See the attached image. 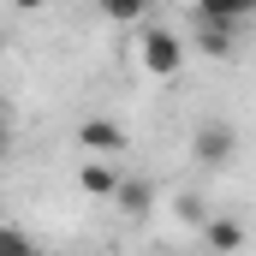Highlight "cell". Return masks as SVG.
<instances>
[{
    "label": "cell",
    "mask_w": 256,
    "mask_h": 256,
    "mask_svg": "<svg viewBox=\"0 0 256 256\" xmlns=\"http://www.w3.org/2000/svg\"><path fill=\"white\" fill-rule=\"evenodd\" d=\"M137 54H143V72H149V78H173V72L185 66V42H179L173 30H161V24H143Z\"/></svg>",
    "instance_id": "6da1fadb"
},
{
    "label": "cell",
    "mask_w": 256,
    "mask_h": 256,
    "mask_svg": "<svg viewBox=\"0 0 256 256\" xmlns=\"http://www.w3.org/2000/svg\"><path fill=\"white\" fill-rule=\"evenodd\" d=\"M191 155H196V167H226L232 155H238V131L226 126V120H208V126H196V137H191Z\"/></svg>",
    "instance_id": "7a4b0ae2"
},
{
    "label": "cell",
    "mask_w": 256,
    "mask_h": 256,
    "mask_svg": "<svg viewBox=\"0 0 256 256\" xmlns=\"http://www.w3.org/2000/svg\"><path fill=\"white\" fill-rule=\"evenodd\" d=\"M78 143H84L90 155H120L131 137H126L120 126H114V120H84V126H78Z\"/></svg>",
    "instance_id": "3957f363"
},
{
    "label": "cell",
    "mask_w": 256,
    "mask_h": 256,
    "mask_svg": "<svg viewBox=\"0 0 256 256\" xmlns=\"http://www.w3.org/2000/svg\"><path fill=\"white\" fill-rule=\"evenodd\" d=\"M202 244H208L214 256H232V250H244V226L226 220V214H214V220L202 226Z\"/></svg>",
    "instance_id": "277c9868"
},
{
    "label": "cell",
    "mask_w": 256,
    "mask_h": 256,
    "mask_svg": "<svg viewBox=\"0 0 256 256\" xmlns=\"http://www.w3.org/2000/svg\"><path fill=\"white\" fill-rule=\"evenodd\" d=\"M232 42H238V24H196V48H202L208 60H226Z\"/></svg>",
    "instance_id": "5b68a950"
},
{
    "label": "cell",
    "mask_w": 256,
    "mask_h": 256,
    "mask_svg": "<svg viewBox=\"0 0 256 256\" xmlns=\"http://www.w3.org/2000/svg\"><path fill=\"white\" fill-rule=\"evenodd\" d=\"M250 18V0H202L196 6V24H244Z\"/></svg>",
    "instance_id": "8992f818"
},
{
    "label": "cell",
    "mask_w": 256,
    "mask_h": 256,
    "mask_svg": "<svg viewBox=\"0 0 256 256\" xmlns=\"http://www.w3.org/2000/svg\"><path fill=\"white\" fill-rule=\"evenodd\" d=\"M78 185H84L90 196H120V185H126V179H120V173H114L108 161H90V167L78 173Z\"/></svg>",
    "instance_id": "52a82bcc"
},
{
    "label": "cell",
    "mask_w": 256,
    "mask_h": 256,
    "mask_svg": "<svg viewBox=\"0 0 256 256\" xmlns=\"http://www.w3.org/2000/svg\"><path fill=\"white\" fill-rule=\"evenodd\" d=\"M120 208H126V214H149V208H155V185H149V179H126V185H120Z\"/></svg>",
    "instance_id": "ba28073f"
},
{
    "label": "cell",
    "mask_w": 256,
    "mask_h": 256,
    "mask_svg": "<svg viewBox=\"0 0 256 256\" xmlns=\"http://www.w3.org/2000/svg\"><path fill=\"white\" fill-rule=\"evenodd\" d=\"M173 208H179V220H185V226H196V232L214 220V214H208V202H202L196 191H179V202H173Z\"/></svg>",
    "instance_id": "9c48e42d"
},
{
    "label": "cell",
    "mask_w": 256,
    "mask_h": 256,
    "mask_svg": "<svg viewBox=\"0 0 256 256\" xmlns=\"http://www.w3.org/2000/svg\"><path fill=\"white\" fill-rule=\"evenodd\" d=\"M0 256H36V238H30L24 226H6V232H0Z\"/></svg>",
    "instance_id": "30bf717a"
},
{
    "label": "cell",
    "mask_w": 256,
    "mask_h": 256,
    "mask_svg": "<svg viewBox=\"0 0 256 256\" xmlns=\"http://www.w3.org/2000/svg\"><path fill=\"white\" fill-rule=\"evenodd\" d=\"M102 18H114V24H143V6H137V0H102Z\"/></svg>",
    "instance_id": "8fae6325"
},
{
    "label": "cell",
    "mask_w": 256,
    "mask_h": 256,
    "mask_svg": "<svg viewBox=\"0 0 256 256\" xmlns=\"http://www.w3.org/2000/svg\"><path fill=\"white\" fill-rule=\"evenodd\" d=\"M155 256H173V250H155Z\"/></svg>",
    "instance_id": "7c38bea8"
}]
</instances>
